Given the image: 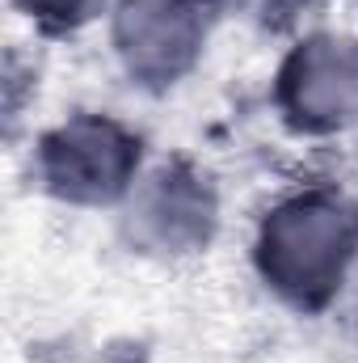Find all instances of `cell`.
I'll return each instance as SVG.
<instances>
[{
    "label": "cell",
    "instance_id": "3",
    "mask_svg": "<svg viewBox=\"0 0 358 363\" xmlns=\"http://www.w3.org/2000/svg\"><path fill=\"white\" fill-rule=\"evenodd\" d=\"M114 38L131 77L165 85L190 68L202 38V21L185 0H127L118 9Z\"/></svg>",
    "mask_w": 358,
    "mask_h": 363
},
{
    "label": "cell",
    "instance_id": "1",
    "mask_svg": "<svg viewBox=\"0 0 358 363\" xmlns=\"http://www.w3.org/2000/svg\"><path fill=\"white\" fill-rule=\"evenodd\" d=\"M350 220L321 199H299L278 207L262 233V271L299 304H321L350 258Z\"/></svg>",
    "mask_w": 358,
    "mask_h": 363
},
{
    "label": "cell",
    "instance_id": "6",
    "mask_svg": "<svg viewBox=\"0 0 358 363\" xmlns=\"http://www.w3.org/2000/svg\"><path fill=\"white\" fill-rule=\"evenodd\" d=\"M38 17H47V21H59V26H72V21H85L97 13V4L101 0H25Z\"/></svg>",
    "mask_w": 358,
    "mask_h": 363
},
{
    "label": "cell",
    "instance_id": "7",
    "mask_svg": "<svg viewBox=\"0 0 358 363\" xmlns=\"http://www.w3.org/2000/svg\"><path fill=\"white\" fill-rule=\"evenodd\" d=\"M89 363H118V359H110V355H101V359H89Z\"/></svg>",
    "mask_w": 358,
    "mask_h": 363
},
{
    "label": "cell",
    "instance_id": "2",
    "mask_svg": "<svg viewBox=\"0 0 358 363\" xmlns=\"http://www.w3.org/2000/svg\"><path fill=\"white\" fill-rule=\"evenodd\" d=\"M135 169V144L114 123L76 118L59 127L42 148V174L47 182L76 199V203H105L114 199Z\"/></svg>",
    "mask_w": 358,
    "mask_h": 363
},
{
    "label": "cell",
    "instance_id": "5",
    "mask_svg": "<svg viewBox=\"0 0 358 363\" xmlns=\"http://www.w3.org/2000/svg\"><path fill=\"white\" fill-rule=\"evenodd\" d=\"M282 97L291 114L308 127L358 123V43L312 38L295 51L282 77Z\"/></svg>",
    "mask_w": 358,
    "mask_h": 363
},
{
    "label": "cell",
    "instance_id": "4",
    "mask_svg": "<svg viewBox=\"0 0 358 363\" xmlns=\"http://www.w3.org/2000/svg\"><path fill=\"white\" fill-rule=\"evenodd\" d=\"M211 190L185 169H161L127 207V237L152 254H185L211 237Z\"/></svg>",
    "mask_w": 358,
    "mask_h": 363
}]
</instances>
